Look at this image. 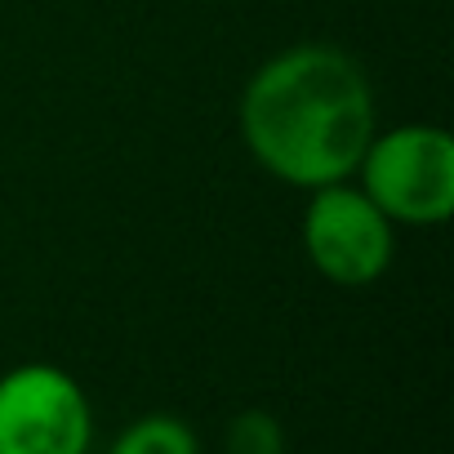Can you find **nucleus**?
Instances as JSON below:
<instances>
[{
    "mask_svg": "<svg viewBox=\"0 0 454 454\" xmlns=\"http://www.w3.org/2000/svg\"><path fill=\"white\" fill-rule=\"evenodd\" d=\"M237 121L254 165L299 192L352 178L379 129L365 67L325 41H303L259 63L241 90Z\"/></svg>",
    "mask_w": 454,
    "mask_h": 454,
    "instance_id": "f257e3e1",
    "label": "nucleus"
},
{
    "mask_svg": "<svg viewBox=\"0 0 454 454\" xmlns=\"http://www.w3.org/2000/svg\"><path fill=\"white\" fill-rule=\"evenodd\" d=\"M352 178L392 227H441L454 218V138L445 125L405 121L374 129Z\"/></svg>",
    "mask_w": 454,
    "mask_h": 454,
    "instance_id": "f03ea898",
    "label": "nucleus"
},
{
    "mask_svg": "<svg viewBox=\"0 0 454 454\" xmlns=\"http://www.w3.org/2000/svg\"><path fill=\"white\" fill-rule=\"evenodd\" d=\"M299 232H303L308 263L339 290H365L383 281L396 254L392 218L352 178L308 192Z\"/></svg>",
    "mask_w": 454,
    "mask_h": 454,
    "instance_id": "7ed1b4c3",
    "label": "nucleus"
},
{
    "mask_svg": "<svg viewBox=\"0 0 454 454\" xmlns=\"http://www.w3.org/2000/svg\"><path fill=\"white\" fill-rule=\"evenodd\" d=\"M94 405L76 374L23 361L0 374V454H90Z\"/></svg>",
    "mask_w": 454,
    "mask_h": 454,
    "instance_id": "20e7f679",
    "label": "nucleus"
},
{
    "mask_svg": "<svg viewBox=\"0 0 454 454\" xmlns=\"http://www.w3.org/2000/svg\"><path fill=\"white\" fill-rule=\"evenodd\" d=\"M107 454H200V441L187 419L178 414H143L116 432Z\"/></svg>",
    "mask_w": 454,
    "mask_h": 454,
    "instance_id": "39448f33",
    "label": "nucleus"
},
{
    "mask_svg": "<svg viewBox=\"0 0 454 454\" xmlns=\"http://www.w3.org/2000/svg\"><path fill=\"white\" fill-rule=\"evenodd\" d=\"M227 454H286V432L281 419L268 410H241L223 432Z\"/></svg>",
    "mask_w": 454,
    "mask_h": 454,
    "instance_id": "423d86ee",
    "label": "nucleus"
}]
</instances>
